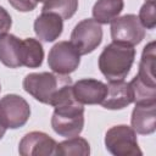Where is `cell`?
Masks as SVG:
<instances>
[{
	"instance_id": "obj_1",
	"label": "cell",
	"mask_w": 156,
	"mask_h": 156,
	"mask_svg": "<svg viewBox=\"0 0 156 156\" xmlns=\"http://www.w3.org/2000/svg\"><path fill=\"white\" fill-rule=\"evenodd\" d=\"M51 106L54 113L51 127L54 132L65 138L77 136L84 127V107L73 95L72 85H67L54 98Z\"/></svg>"
},
{
	"instance_id": "obj_2",
	"label": "cell",
	"mask_w": 156,
	"mask_h": 156,
	"mask_svg": "<svg viewBox=\"0 0 156 156\" xmlns=\"http://www.w3.org/2000/svg\"><path fill=\"white\" fill-rule=\"evenodd\" d=\"M135 58L134 46L112 41L99 56L100 72L108 82L124 80L128 76Z\"/></svg>"
},
{
	"instance_id": "obj_3",
	"label": "cell",
	"mask_w": 156,
	"mask_h": 156,
	"mask_svg": "<svg viewBox=\"0 0 156 156\" xmlns=\"http://www.w3.org/2000/svg\"><path fill=\"white\" fill-rule=\"evenodd\" d=\"M23 89L41 104L51 105L54 98L61 89L72 85L68 74H58L55 72H34L23 79Z\"/></svg>"
},
{
	"instance_id": "obj_4",
	"label": "cell",
	"mask_w": 156,
	"mask_h": 156,
	"mask_svg": "<svg viewBox=\"0 0 156 156\" xmlns=\"http://www.w3.org/2000/svg\"><path fill=\"white\" fill-rule=\"evenodd\" d=\"M105 147L115 156H140L143 155L135 130L126 124L113 126L105 133Z\"/></svg>"
},
{
	"instance_id": "obj_5",
	"label": "cell",
	"mask_w": 156,
	"mask_h": 156,
	"mask_svg": "<svg viewBox=\"0 0 156 156\" xmlns=\"http://www.w3.org/2000/svg\"><path fill=\"white\" fill-rule=\"evenodd\" d=\"M30 117V106L24 98L7 94L0 99V123L6 129L23 127Z\"/></svg>"
},
{
	"instance_id": "obj_6",
	"label": "cell",
	"mask_w": 156,
	"mask_h": 156,
	"mask_svg": "<svg viewBox=\"0 0 156 156\" xmlns=\"http://www.w3.org/2000/svg\"><path fill=\"white\" fill-rule=\"evenodd\" d=\"M69 41L80 55L93 52L102 41L101 24L94 18L82 20L73 28Z\"/></svg>"
},
{
	"instance_id": "obj_7",
	"label": "cell",
	"mask_w": 156,
	"mask_h": 156,
	"mask_svg": "<svg viewBox=\"0 0 156 156\" xmlns=\"http://www.w3.org/2000/svg\"><path fill=\"white\" fill-rule=\"evenodd\" d=\"M79 63L80 54L71 41H58L49 51L48 65L55 73L69 74L78 68Z\"/></svg>"
},
{
	"instance_id": "obj_8",
	"label": "cell",
	"mask_w": 156,
	"mask_h": 156,
	"mask_svg": "<svg viewBox=\"0 0 156 156\" xmlns=\"http://www.w3.org/2000/svg\"><path fill=\"white\" fill-rule=\"evenodd\" d=\"M111 38L112 41L134 46L145 38V28L136 15L128 13L111 22Z\"/></svg>"
},
{
	"instance_id": "obj_9",
	"label": "cell",
	"mask_w": 156,
	"mask_h": 156,
	"mask_svg": "<svg viewBox=\"0 0 156 156\" xmlns=\"http://www.w3.org/2000/svg\"><path fill=\"white\" fill-rule=\"evenodd\" d=\"M56 141L44 132L27 133L20 141L18 152L22 156H50L55 155Z\"/></svg>"
},
{
	"instance_id": "obj_10",
	"label": "cell",
	"mask_w": 156,
	"mask_h": 156,
	"mask_svg": "<svg viewBox=\"0 0 156 156\" xmlns=\"http://www.w3.org/2000/svg\"><path fill=\"white\" fill-rule=\"evenodd\" d=\"M107 85L101 80L93 78H83L72 85V91L77 101L82 105L101 104L106 95Z\"/></svg>"
},
{
	"instance_id": "obj_11",
	"label": "cell",
	"mask_w": 156,
	"mask_h": 156,
	"mask_svg": "<svg viewBox=\"0 0 156 156\" xmlns=\"http://www.w3.org/2000/svg\"><path fill=\"white\" fill-rule=\"evenodd\" d=\"M130 124L138 134H152L156 129V102L135 104L132 111Z\"/></svg>"
},
{
	"instance_id": "obj_12",
	"label": "cell",
	"mask_w": 156,
	"mask_h": 156,
	"mask_svg": "<svg viewBox=\"0 0 156 156\" xmlns=\"http://www.w3.org/2000/svg\"><path fill=\"white\" fill-rule=\"evenodd\" d=\"M106 95L100 105L107 110H122L133 102V94L129 83L124 80L108 82Z\"/></svg>"
},
{
	"instance_id": "obj_13",
	"label": "cell",
	"mask_w": 156,
	"mask_h": 156,
	"mask_svg": "<svg viewBox=\"0 0 156 156\" xmlns=\"http://www.w3.org/2000/svg\"><path fill=\"white\" fill-rule=\"evenodd\" d=\"M63 30V20L52 12H41L34 21V32L39 40L55 41Z\"/></svg>"
},
{
	"instance_id": "obj_14",
	"label": "cell",
	"mask_w": 156,
	"mask_h": 156,
	"mask_svg": "<svg viewBox=\"0 0 156 156\" xmlns=\"http://www.w3.org/2000/svg\"><path fill=\"white\" fill-rule=\"evenodd\" d=\"M0 62L10 68L22 66V39L9 33L0 38Z\"/></svg>"
},
{
	"instance_id": "obj_15",
	"label": "cell",
	"mask_w": 156,
	"mask_h": 156,
	"mask_svg": "<svg viewBox=\"0 0 156 156\" xmlns=\"http://www.w3.org/2000/svg\"><path fill=\"white\" fill-rule=\"evenodd\" d=\"M156 45L155 41L147 43L141 54V58L139 62V69L136 77L145 84L150 87H156L155 82V60H156Z\"/></svg>"
},
{
	"instance_id": "obj_16",
	"label": "cell",
	"mask_w": 156,
	"mask_h": 156,
	"mask_svg": "<svg viewBox=\"0 0 156 156\" xmlns=\"http://www.w3.org/2000/svg\"><path fill=\"white\" fill-rule=\"evenodd\" d=\"M124 7L123 0H98L93 6V18L100 24L111 23Z\"/></svg>"
},
{
	"instance_id": "obj_17",
	"label": "cell",
	"mask_w": 156,
	"mask_h": 156,
	"mask_svg": "<svg viewBox=\"0 0 156 156\" xmlns=\"http://www.w3.org/2000/svg\"><path fill=\"white\" fill-rule=\"evenodd\" d=\"M44 58V49L39 40L34 38L22 39V66L29 68L40 67Z\"/></svg>"
},
{
	"instance_id": "obj_18",
	"label": "cell",
	"mask_w": 156,
	"mask_h": 156,
	"mask_svg": "<svg viewBox=\"0 0 156 156\" xmlns=\"http://www.w3.org/2000/svg\"><path fill=\"white\" fill-rule=\"evenodd\" d=\"M90 154V145L88 140L80 136L67 138V140L56 144L55 155L58 156H88Z\"/></svg>"
},
{
	"instance_id": "obj_19",
	"label": "cell",
	"mask_w": 156,
	"mask_h": 156,
	"mask_svg": "<svg viewBox=\"0 0 156 156\" xmlns=\"http://www.w3.org/2000/svg\"><path fill=\"white\" fill-rule=\"evenodd\" d=\"M78 9V0H45L41 12H52L62 20L71 18Z\"/></svg>"
},
{
	"instance_id": "obj_20",
	"label": "cell",
	"mask_w": 156,
	"mask_h": 156,
	"mask_svg": "<svg viewBox=\"0 0 156 156\" xmlns=\"http://www.w3.org/2000/svg\"><path fill=\"white\" fill-rule=\"evenodd\" d=\"M129 85L133 94V102H156V87L143 83L136 76L129 82Z\"/></svg>"
},
{
	"instance_id": "obj_21",
	"label": "cell",
	"mask_w": 156,
	"mask_h": 156,
	"mask_svg": "<svg viewBox=\"0 0 156 156\" xmlns=\"http://www.w3.org/2000/svg\"><path fill=\"white\" fill-rule=\"evenodd\" d=\"M140 23L145 29H154L156 27V17H155V2L145 1V4L140 7L139 16Z\"/></svg>"
},
{
	"instance_id": "obj_22",
	"label": "cell",
	"mask_w": 156,
	"mask_h": 156,
	"mask_svg": "<svg viewBox=\"0 0 156 156\" xmlns=\"http://www.w3.org/2000/svg\"><path fill=\"white\" fill-rule=\"evenodd\" d=\"M10 5L16 9L20 12H29L33 11L37 7V1L35 0H7Z\"/></svg>"
},
{
	"instance_id": "obj_23",
	"label": "cell",
	"mask_w": 156,
	"mask_h": 156,
	"mask_svg": "<svg viewBox=\"0 0 156 156\" xmlns=\"http://www.w3.org/2000/svg\"><path fill=\"white\" fill-rule=\"evenodd\" d=\"M12 26V18L11 15L5 10L2 6H0V38L9 33Z\"/></svg>"
},
{
	"instance_id": "obj_24",
	"label": "cell",
	"mask_w": 156,
	"mask_h": 156,
	"mask_svg": "<svg viewBox=\"0 0 156 156\" xmlns=\"http://www.w3.org/2000/svg\"><path fill=\"white\" fill-rule=\"evenodd\" d=\"M5 132H6V128L0 123V139H2V136L5 135Z\"/></svg>"
},
{
	"instance_id": "obj_25",
	"label": "cell",
	"mask_w": 156,
	"mask_h": 156,
	"mask_svg": "<svg viewBox=\"0 0 156 156\" xmlns=\"http://www.w3.org/2000/svg\"><path fill=\"white\" fill-rule=\"evenodd\" d=\"M35 1H37V2H43V4L45 2V0H35Z\"/></svg>"
},
{
	"instance_id": "obj_26",
	"label": "cell",
	"mask_w": 156,
	"mask_h": 156,
	"mask_svg": "<svg viewBox=\"0 0 156 156\" xmlns=\"http://www.w3.org/2000/svg\"><path fill=\"white\" fill-rule=\"evenodd\" d=\"M146 1H152V2H155V0H146Z\"/></svg>"
},
{
	"instance_id": "obj_27",
	"label": "cell",
	"mask_w": 156,
	"mask_h": 156,
	"mask_svg": "<svg viewBox=\"0 0 156 156\" xmlns=\"http://www.w3.org/2000/svg\"><path fill=\"white\" fill-rule=\"evenodd\" d=\"M0 91H1V85H0Z\"/></svg>"
}]
</instances>
